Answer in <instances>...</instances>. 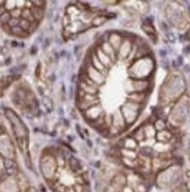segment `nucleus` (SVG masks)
I'll use <instances>...</instances> for the list:
<instances>
[{"mask_svg":"<svg viewBox=\"0 0 190 192\" xmlns=\"http://www.w3.org/2000/svg\"><path fill=\"white\" fill-rule=\"evenodd\" d=\"M5 116L9 119L15 138H27L28 136V130L19 116L11 109L5 110Z\"/></svg>","mask_w":190,"mask_h":192,"instance_id":"f257e3e1","label":"nucleus"},{"mask_svg":"<svg viewBox=\"0 0 190 192\" xmlns=\"http://www.w3.org/2000/svg\"><path fill=\"white\" fill-rule=\"evenodd\" d=\"M86 74L87 76L96 84H101L104 82V76L102 73H100L96 68H94L92 65H90V67H87Z\"/></svg>","mask_w":190,"mask_h":192,"instance_id":"f03ea898","label":"nucleus"},{"mask_svg":"<svg viewBox=\"0 0 190 192\" xmlns=\"http://www.w3.org/2000/svg\"><path fill=\"white\" fill-rule=\"evenodd\" d=\"M101 50L107 55L108 56H109V58L112 60H114L115 59V50L114 49V47L111 46V44L108 41H104L101 45Z\"/></svg>","mask_w":190,"mask_h":192,"instance_id":"7ed1b4c3","label":"nucleus"},{"mask_svg":"<svg viewBox=\"0 0 190 192\" xmlns=\"http://www.w3.org/2000/svg\"><path fill=\"white\" fill-rule=\"evenodd\" d=\"M30 11L32 12V14L34 15L36 21L40 22L41 20L43 18L44 14H45V8H41V7H37V6H33Z\"/></svg>","mask_w":190,"mask_h":192,"instance_id":"20e7f679","label":"nucleus"},{"mask_svg":"<svg viewBox=\"0 0 190 192\" xmlns=\"http://www.w3.org/2000/svg\"><path fill=\"white\" fill-rule=\"evenodd\" d=\"M108 42L111 44V46L114 47V50H117L118 48H120V47L122 45V39H121L120 35L114 34H111L109 36V41Z\"/></svg>","mask_w":190,"mask_h":192,"instance_id":"39448f33","label":"nucleus"},{"mask_svg":"<svg viewBox=\"0 0 190 192\" xmlns=\"http://www.w3.org/2000/svg\"><path fill=\"white\" fill-rule=\"evenodd\" d=\"M97 57L99 58V60L101 62V63L105 66V67H108L111 62H112V60L109 58V56H108L107 55H106L102 50L101 48H99L98 52H97Z\"/></svg>","mask_w":190,"mask_h":192,"instance_id":"423d86ee","label":"nucleus"},{"mask_svg":"<svg viewBox=\"0 0 190 192\" xmlns=\"http://www.w3.org/2000/svg\"><path fill=\"white\" fill-rule=\"evenodd\" d=\"M10 33L12 34L13 35H14V36H19V37H27V36H29V34L27 32H25L24 30L21 28L19 26L10 28Z\"/></svg>","mask_w":190,"mask_h":192,"instance_id":"0eeeda50","label":"nucleus"},{"mask_svg":"<svg viewBox=\"0 0 190 192\" xmlns=\"http://www.w3.org/2000/svg\"><path fill=\"white\" fill-rule=\"evenodd\" d=\"M41 103L44 105V107L46 108L48 112H51L53 109H54V104H53V101L46 96H43L41 98Z\"/></svg>","mask_w":190,"mask_h":192,"instance_id":"6e6552de","label":"nucleus"},{"mask_svg":"<svg viewBox=\"0 0 190 192\" xmlns=\"http://www.w3.org/2000/svg\"><path fill=\"white\" fill-rule=\"evenodd\" d=\"M21 28H22L25 32H27L28 34V31L31 27V23L28 21L27 19L26 18H20V21H19V25Z\"/></svg>","mask_w":190,"mask_h":192,"instance_id":"1a4fd4ad","label":"nucleus"},{"mask_svg":"<svg viewBox=\"0 0 190 192\" xmlns=\"http://www.w3.org/2000/svg\"><path fill=\"white\" fill-rule=\"evenodd\" d=\"M70 165L74 170H79L82 167L80 164V161L77 158L73 157V156H71L70 158Z\"/></svg>","mask_w":190,"mask_h":192,"instance_id":"9d476101","label":"nucleus"},{"mask_svg":"<svg viewBox=\"0 0 190 192\" xmlns=\"http://www.w3.org/2000/svg\"><path fill=\"white\" fill-rule=\"evenodd\" d=\"M4 161V166L5 168H13V167H17L15 160L13 158H6L5 157L3 159Z\"/></svg>","mask_w":190,"mask_h":192,"instance_id":"9b49d317","label":"nucleus"},{"mask_svg":"<svg viewBox=\"0 0 190 192\" xmlns=\"http://www.w3.org/2000/svg\"><path fill=\"white\" fill-rule=\"evenodd\" d=\"M11 18H12V15H11V13L5 12V13H3L1 16H0V23H1L2 25H8Z\"/></svg>","mask_w":190,"mask_h":192,"instance_id":"f8f14e48","label":"nucleus"},{"mask_svg":"<svg viewBox=\"0 0 190 192\" xmlns=\"http://www.w3.org/2000/svg\"><path fill=\"white\" fill-rule=\"evenodd\" d=\"M25 163H26V166L29 169L33 168V164H32V159H31L30 152L28 151V149H27L26 152H25Z\"/></svg>","mask_w":190,"mask_h":192,"instance_id":"ddd939ff","label":"nucleus"},{"mask_svg":"<svg viewBox=\"0 0 190 192\" xmlns=\"http://www.w3.org/2000/svg\"><path fill=\"white\" fill-rule=\"evenodd\" d=\"M106 21V17L104 16H98L97 18H95L92 21V25L94 26H99L100 25H102L103 23H105Z\"/></svg>","mask_w":190,"mask_h":192,"instance_id":"4468645a","label":"nucleus"},{"mask_svg":"<svg viewBox=\"0 0 190 192\" xmlns=\"http://www.w3.org/2000/svg\"><path fill=\"white\" fill-rule=\"evenodd\" d=\"M19 21H20V18L12 17V18L10 19V21H9V23H8V26H9L10 28L18 26L19 25Z\"/></svg>","mask_w":190,"mask_h":192,"instance_id":"2eb2a0df","label":"nucleus"},{"mask_svg":"<svg viewBox=\"0 0 190 192\" xmlns=\"http://www.w3.org/2000/svg\"><path fill=\"white\" fill-rule=\"evenodd\" d=\"M30 1L34 4L35 6L37 7H41V8H45L46 6V0H30Z\"/></svg>","mask_w":190,"mask_h":192,"instance_id":"dca6fc26","label":"nucleus"},{"mask_svg":"<svg viewBox=\"0 0 190 192\" xmlns=\"http://www.w3.org/2000/svg\"><path fill=\"white\" fill-rule=\"evenodd\" d=\"M11 15L12 17H15V18H21V13H22V10L19 8H15L13 11H11Z\"/></svg>","mask_w":190,"mask_h":192,"instance_id":"f3484780","label":"nucleus"},{"mask_svg":"<svg viewBox=\"0 0 190 192\" xmlns=\"http://www.w3.org/2000/svg\"><path fill=\"white\" fill-rule=\"evenodd\" d=\"M41 63H38L36 68H35V76L37 78H39L41 76Z\"/></svg>","mask_w":190,"mask_h":192,"instance_id":"a211bd4d","label":"nucleus"},{"mask_svg":"<svg viewBox=\"0 0 190 192\" xmlns=\"http://www.w3.org/2000/svg\"><path fill=\"white\" fill-rule=\"evenodd\" d=\"M6 169V174L7 175H10V176H12V175H14L16 172H17V169H16V167H13V168H5Z\"/></svg>","mask_w":190,"mask_h":192,"instance_id":"6ab92c4d","label":"nucleus"},{"mask_svg":"<svg viewBox=\"0 0 190 192\" xmlns=\"http://www.w3.org/2000/svg\"><path fill=\"white\" fill-rule=\"evenodd\" d=\"M5 12V7L2 5H0V16Z\"/></svg>","mask_w":190,"mask_h":192,"instance_id":"aec40b11","label":"nucleus"},{"mask_svg":"<svg viewBox=\"0 0 190 192\" xmlns=\"http://www.w3.org/2000/svg\"><path fill=\"white\" fill-rule=\"evenodd\" d=\"M48 80L50 81V82H54V81H56V76L54 74H52L49 77H48Z\"/></svg>","mask_w":190,"mask_h":192,"instance_id":"412c9836","label":"nucleus"},{"mask_svg":"<svg viewBox=\"0 0 190 192\" xmlns=\"http://www.w3.org/2000/svg\"><path fill=\"white\" fill-rule=\"evenodd\" d=\"M36 52H37L36 47H32V48H31V55H35Z\"/></svg>","mask_w":190,"mask_h":192,"instance_id":"4be33fe9","label":"nucleus"},{"mask_svg":"<svg viewBox=\"0 0 190 192\" xmlns=\"http://www.w3.org/2000/svg\"><path fill=\"white\" fill-rule=\"evenodd\" d=\"M37 89H38V91H39V94L40 95H41L42 97H43V89H42V88L41 87H37Z\"/></svg>","mask_w":190,"mask_h":192,"instance_id":"5701e85b","label":"nucleus"},{"mask_svg":"<svg viewBox=\"0 0 190 192\" xmlns=\"http://www.w3.org/2000/svg\"><path fill=\"white\" fill-rule=\"evenodd\" d=\"M87 143H88V146H90V147H92V141L87 140Z\"/></svg>","mask_w":190,"mask_h":192,"instance_id":"b1692460","label":"nucleus"},{"mask_svg":"<svg viewBox=\"0 0 190 192\" xmlns=\"http://www.w3.org/2000/svg\"><path fill=\"white\" fill-rule=\"evenodd\" d=\"M3 132H4V131L2 130V128H1V127H0V135H1V134L3 133Z\"/></svg>","mask_w":190,"mask_h":192,"instance_id":"393cba45","label":"nucleus"}]
</instances>
